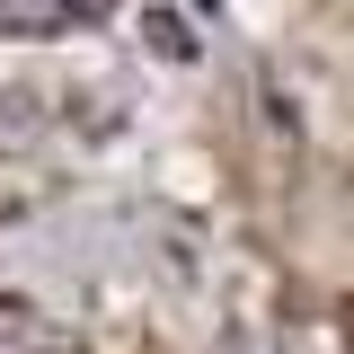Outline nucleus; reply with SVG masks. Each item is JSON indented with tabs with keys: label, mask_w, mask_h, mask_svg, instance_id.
<instances>
[{
	"label": "nucleus",
	"mask_w": 354,
	"mask_h": 354,
	"mask_svg": "<svg viewBox=\"0 0 354 354\" xmlns=\"http://www.w3.org/2000/svg\"><path fill=\"white\" fill-rule=\"evenodd\" d=\"M71 18H88V0H0V36H62Z\"/></svg>",
	"instance_id": "nucleus-1"
},
{
	"label": "nucleus",
	"mask_w": 354,
	"mask_h": 354,
	"mask_svg": "<svg viewBox=\"0 0 354 354\" xmlns=\"http://www.w3.org/2000/svg\"><path fill=\"white\" fill-rule=\"evenodd\" d=\"M0 354H71V346H62L27 301H9V292H0Z\"/></svg>",
	"instance_id": "nucleus-2"
},
{
	"label": "nucleus",
	"mask_w": 354,
	"mask_h": 354,
	"mask_svg": "<svg viewBox=\"0 0 354 354\" xmlns=\"http://www.w3.org/2000/svg\"><path fill=\"white\" fill-rule=\"evenodd\" d=\"M142 27H151V53H169V62H195V27H186L177 9H151Z\"/></svg>",
	"instance_id": "nucleus-3"
}]
</instances>
